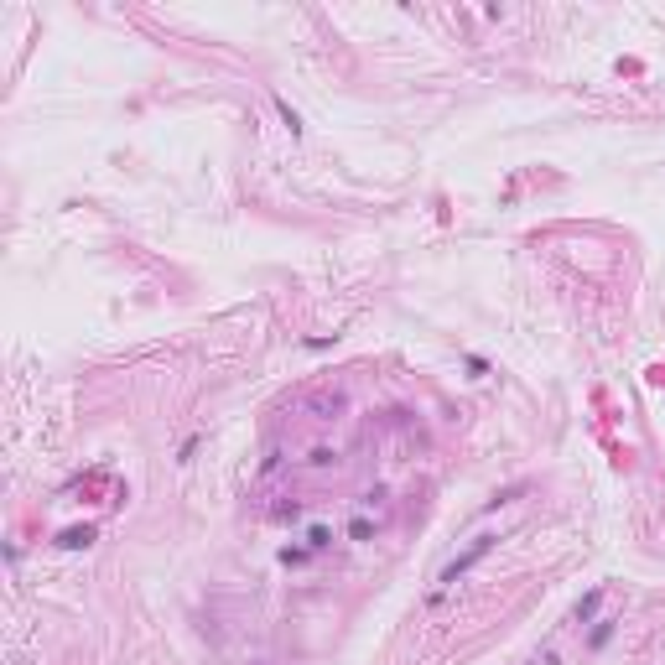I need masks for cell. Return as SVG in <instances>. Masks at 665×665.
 I'll list each match as a JSON object with an SVG mask.
<instances>
[{"instance_id":"5","label":"cell","mask_w":665,"mask_h":665,"mask_svg":"<svg viewBox=\"0 0 665 665\" xmlns=\"http://www.w3.org/2000/svg\"><path fill=\"white\" fill-rule=\"evenodd\" d=\"M312 562V546H286L281 551V567H307Z\"/></svg>"},{"instance_id":"6","label":"cell","mask_w":665,"mask_h":665,"mask_svg":"<svg viewBox=\"0 0 665 665\" xmlns=\"http://www.w3.org/2000/svg\"><path fill=\"white\" fill-rule=\"evenodd\" d=\"M307 546H312V551H328V546H332V530H328V525H312V530H307Z\"/></svg>"},{"instance_id":"8","label":"cell","mask_w":665,"mask_h":665,"mask_svg":"<svg viewBox=\"0 0 665 665\" xmlns=\"http://www.w3.org/2000/svg\"><path fill=\"white\" fill-rule=\"evenodd\" d=\"M307 463H312V468H328V463H332V447H312Z\"/></svg>"},{"instance_id":"1","label":"cell","mask_w":665,"mask_h":665,"mask_svg":"<svg viewBox=\"0 0 665 665\" xmlns=\"http://www.w3.org/2000/svg\"><path fill=\"white\" fill-rule=\"evenodd\" d=\"M494 546H499V536H473V546H468V551H458V556H452V562L442 567V577H437L432 603H442V598H447V588H458V577H468V572H473L478 562H484V556L494 551Z\"/></svg>"},{"instance_id":"2","label":"cell","mask_w":665,"mask_h":665,"mask_svg":"<svg viewBox=\"0 0 665 665\" xmlns=\"http://www.w3.org/2000/svg\"><path fill=\"white\" fill-rule=\"evenodd\" d=\"M94 536H99L94 525H68V530L58 536V546H63V551H78V546H94Z\"/></svg>"},{"instance_id":"10","label":"cell","mask_w":665,"mask_h":665,"mask_svg":"<svg viewBox=\"0 0 665 665\" xmlns=\"http://www.w3.org/2000/svg\"><path fill=\"white\" fill-rule=\"evenodd\" d=\"M608 634H614V619H603V624L593 629V645H608Z\"/></svg>"},{"instance_id":"3","label":"cell","mask_w":665,"mask_h":665,"mask_svg":"<svg viewBox=\"0 0 665 665\" xmlns=\"http://www.w3.org/2000/svg\"><path fill=\"white\" fill-rule=\"evenodd\" d=\"M598 603H603V588H593L588 598H582V603H577V608H572V619H577V624H588V619L598 614Z\"/></svg>"},{"instance_id":"9","label":"cell","mask_w":665,"mask_h":665,"mask_svg":"<svg viewBox=\"0 0 665 665\" xmlns=\"http://www.w3.org/2000/svg\"><path fill=\"white\" fill-rule=\"evenodd\" d=\"M349 536H354V541H369V536H375V525H369V520H354Z\"/></svg>"},{"instance_id":"4","label":"cell","mask_w":665,"mask_h":665,"mask_svg":"<svg viewBox=\"0 0 665 665\" xmlns=\"http://www.w3.org/2000/svg\"><path fill=\"white\" fill-rule=\"evenodd\" d=\"M276 115H281V125L291 130V136H302V115H297V110H291V104H286V99H276Z\"/></svg>"},{"instance_id":"7","label":"cell","mask_w":665,"mask_h":665,"mask_svg":"<svg viewBox=\"0 0 665 665\" xmlns=\"http://www.w3.org/2000/svg\"><path fill=\"white\" fill-rule=\"evenodd\" d=\"M312 411H323V416H332V411H343V395H317Z\"/></svg>"}]
</instances>
